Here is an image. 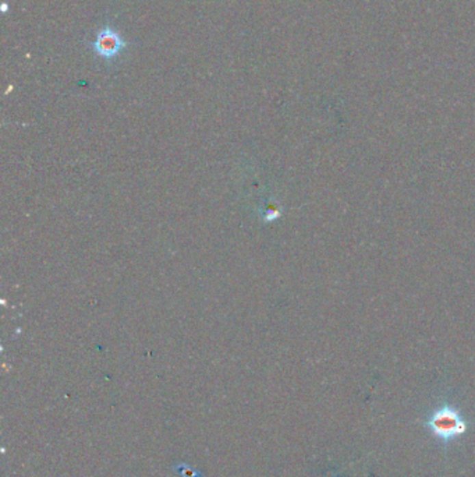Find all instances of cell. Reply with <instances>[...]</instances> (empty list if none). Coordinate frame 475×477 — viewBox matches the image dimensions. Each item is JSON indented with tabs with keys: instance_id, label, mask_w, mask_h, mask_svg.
<instances>
[{
	"instance_id": "1",
	"label": "cell",
	"mask_w": 475,
	"mask_h": 477,
	"mask_svg": "<svg viewBox=\"0 0 475 477\" xmlns=\"http://www.w3.org/2000/svg\"><path fill=\"white\" fill-rule=\"evenodd\" d=\"M426 424L432 432L444 441L454 440L467 430L465 420L452 408H442L437 411L428 419Z\"/></svg>"
},
{
	"instance_id": "2",
	"label": "cell",
	"mask_w": 475,
	"mask_h": 477,
	"mask_svg": "<svg viewBox=\"0 0 475 477\" xmlns=\"http://www.w3.org/2000/svg\"><path fill=\"white\" fill-rule=\"evenodd\" d=\"M126 47L127 44L123 39V36L109 25H106L98 32L97 39L91 44L94 53L99 56L101 59L109 60V62L114 60L126 49Z\"/></svg>"
}]
</instances>
